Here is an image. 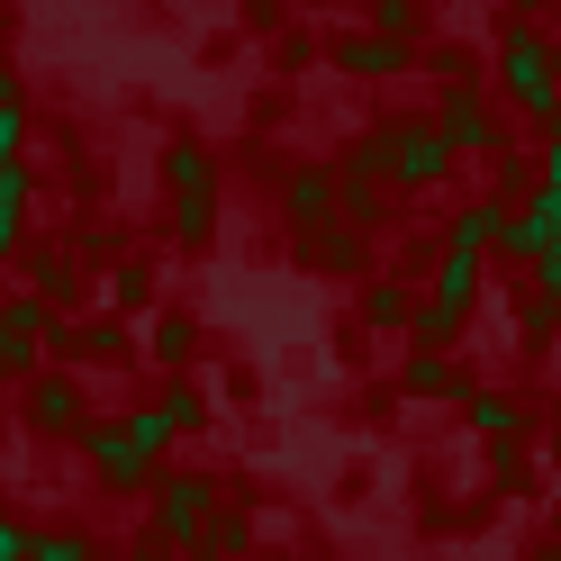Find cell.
<instances>
[{"label":"cell","mask_w":561,"mask_h":561,"mask_svg":"<svg viewBox=\"0 0 561 561\" xmlns=\"http://www.w3.org/2000/svg\"><path fill=\"white\" fill-rule=\"evenodd\" d=\"M371 27H380V37H408V46H416L426 10H416V0H371Z\"/></svg>","instance_id":"23"},{"label":"cell","mask_w":561,"mask_h":561,"mask_svg":"<svg viewBox=\"0 0 561 561\" xmlns=\"http://www.w3.org/2000/svg\"><path fill=\"white\" fill-rule=\"evenodd\" d=\"M399 390H408V399H453L462 380H453V363H444V354H408V380H399Z\"/></svg>","instance_id":"20"},{"label":"cell","mask_w":561,"mask_h":561,"mask_svg":"<svg viewBox=\"0 0 561 561\" xmlns=\"http://www.w3.org/2000/svg\"><path fill=\"white\" fill-rule=\"evenodd\" d=\"M146 344H154L163 363H191V344H199V318H154V335H146Z\"/></svg>","instance_id":"22"},{"label":"cell","mask_w":561,"mask_h":561,"mask_svg":"<svg viewBox=\"0 0 561 561\" xmlns=\"http://www.w3.org/2000/svg\"><path fill=\"white\" fill-rule=\"evenodd\" d=\"M27 199H37V172H27V154H19V163H0V263H10V244L27 227Z\"/></svg>","instance_id":"15"},{"label":"cell","mask_w":561,"mask_h":561,"mask_svg":"<svg viewBox=\"0 0 561 561\" xmlns=\"http://www.w3.org/2000/svg\"><path fill=\"white\" fill-rule=\"evenodd\" d=\"M507 254L516 263H543L552 254V244H561V182H535V191H525V208H516V218H507Z\"/></svg>","instance_id":"8"},{"label":"cell","mask_w":561,"mask_h":561,"mask_svg":"<svg viewBox=\"0 0 561 561\" xmlns=\"http://www.w3.org/2000/svg\"><path fill=\"white\" fill-rule=\"evenodd\" d=\"M516 335L543 344V335H552V299H525V308H516Z\"/></svg>","instance_id":"28"},{"label":"cell","mask_w":561,"mask_h":561,"mask_svg":"<svg viewBox=\"0 0 561 561\" xmlns=\"http://www.w3.org/2000/svg\"><path fill=\"white\" fill-rule=\"evenodd\" d=\"M380 172H390L399 191H435L444 172H453V154H444V136H435L426 118H408V127L380 136Z\"/></svg>","instance_id":"5"},{"label":"cell","mask_w":561,"mask_h":561,"mask_svg":"<svg viewBox=\"0 0 561 561\" xmlns=\"http://www.w3.org/2000/svg\"><path fill=\"white\" fill-rule=\"evenodd\" d=\"M27 426L37 435H82V380L73 371H27Z\"/></svg>","instance_id":"9"},{"label":"cell","mask_w":561,"mask_h":561,"mask_svg":"<svg viewBox=\"0 0 561 561\" xmlns=\"http://www.w3.org/2000/svg\"><path fill=\"white\" fill-rule=\"evenodd\" d=\"M37 290H46V299H82V263L46 254V263H37Z\"/></svg>","instance_id":"25"},{"label":"cell","mask_w":561,"mask_h":561,"mask_svg":"<svg viewBox=\"0 0 561 561\" xmlns=\"http://www.w3.org/2000/svg\"><path fill=\"white\" fill-rule=\"evenodd\" d=\"M118 426H127V444H136V453H146V462H163V453H172V416H163L154 399H136V408L118 416Z\"/></svg>","instance_id":"18"},{"label":"cell","mask_w":561,"mask_h":561,"mask_svg":"<svg viewBox=\"0 0 561 561\" xmlns=\"http://www.w3.org/2000/svg\"><path fill=\"white\" fill-rule=\"evenodd\" d=\"M82 462H91V480H100V489H146V480H154V462L127 444L118 416H82Z\"/></svg>","instance_id":"6"},{"label":"cell","mask_w":561,"mask_h":561,"mask_svg":"<svg viewBox=\"0 0 561 561\" xmlns=\"http://www.w3.org/2000/svg\"><path fill=\"white\" fill-rule=\"evenodd\" d=\"M516 10H525V19H535V10H543V0H516Z\"/></svg>","instance_id":"30"},{"label":"cell","mask_w":561,"mask_h":561,"mask_svg":"<svg viewBox=\"0 0 561 561\" xmlns=\"http://www.w3.org/2000/svg\"><path fill=\"white\" fill-rule=\"evenodd\" d=\"M499 91H507V110L525 127H552L561 118V91H552V37L535 19H516L507 37H499Z\"/></svg>","instance_id":"1"},{"label":"cell","mask_w":561,"mask_h":561,"mask_svg":"<svg viewBox=\"0 0 561 561\" xmlns=\"http://www.w3.org/2000/svg\"><path fill=\"white\" fill-rule=\"evenodd\" d=\"M27 561H91L82 535H27Z\"/></svg>","instance_id":"26"},{"label":"cell","mask_w":561,"mask_h":561,"mask_svg":"<svg viewBox=\"0 0 561 561\" xmlns=\"http://www.w3.org/2000/svg\"><path fill=\"white\" fill-rule=\"evenodd\" d=\"M280 218H290V227H327L335 218V172L327 163L290 172V182H280Z\"/></svg>","instance_id":"14"},{"label":"cell","mask_w":561,"mask_h":561,"mask_svg":"<svg viewBox=\"0 0 561 561\" xmlns=\"http://www.w3.org/2000/svg\"><path fill=\"white\" fill-rule=\"evenodd\" d=\"M244 543H254V525H244V507H208V525L191 535V552H199V561H236Z\"/></svg>","instance_id":"16"},{"label":"cell","mask_w":561,"mask_h":561,"mask_svg":"<svg viewBox=\"0 0 561 561\" xmlns=\"http://www.w3.org/2000/svg\"><path fill=\"white\" fill-rule=\"evenodd\" d=\"M46 344H55V354H82V363H110V354H127V335H118V327H55Z\"/></svg>","instance_id":"19"},{"label":"cell","mask_w":561,"mask_h":561,"mask_svg":"<svg viewBox=\"0 0 561 561\" xmlns=\"http://www.w3.org/2000/svg\"><path fill=\"white\" fill-rule=\"evenodd\" d=\"M0 561H27V525L19 516H0Z\"/></svg>","instance_id":"29"},{"label":"cell","mask_w":561,"mask_h":561,"mask_svg":"<svg viewBox=\"0 0 561 561\" xmlns=\"http://www.w3.org/2000/svg\"><path fill=\"white\" fill-rule=\"evenodd\" d=\"M453 399H462V426H471L480 444H499V453H507V444L525 435V408H516L507 390H453Z\"/></svg>","instance_id":"13"},{"label":"cell","mask_w":561,"mask_h":561,"mask_svg":"<svg viewBox=\"0 0 561 561\" xmlns=\"http://www.w3.org/2000/svg\"><path fill=\"white\" fill-rule=\"evenodd\" d=\"M208 507H218V480L208 471H163V489H154V552H191Z\"/></svg>","instance_id":"4"},{"label":"cell","mask_w":561,"mask_h":561,"mask_svg":"<svg viewBox=\"0 0 561 561\" xmlns=\"http://www.w3.org/2000/svg\"><path fill=\"white\" fill-rule=\"evenodd\" d=\"M335 64L354 82H390V73H408L416 64V46L408 37H380V27H363V37H335Z\"/></svg>","instance_id":"10"},{"label":"cell","mask_w":561,"mask_h":561,"mask_svg":"<svg viewBox=\"0 0 561 561\" xmlns=\"http://www.w3.org/2000/svg\"><path fill=\"white\" fill-rule=\"evenodd\" d=\"M163 182H172V236L208 244L218 236V154L182 136V146H163Z\"/></svg>","instance_id":"2"},{"label":"cell","mask_w":561,"mask_h":561,"mask_svg":"<svg viewBox=\"0 0 561 561\" xmlns=\"http://www.w3.org/2000/svg\"><path fill=\"white\" fill-rule=\"evenodd\" d=\"M408 308H416V290H408V280H371V290H363V327L408 335Z\"/></svg>","instance_id":"17"},{"label":"cell","mask_w":561,"mask_h":561,"mask_svg":"<svg viewBox=\"0 0 561 561\" xmlns=\"http://www.w3.org/2000/svg\"><path fill=\"white\" fill-rule=\"evenodd\" d=\"M154 408L172 416V435H191V426H199V416H208V399H199V380H172V390H163Z\"/></svg>","instance_id":"21"},{"label":"cell","mask_w":561,"mask_h":561,"mask_svg":"<svg viewBox=\"0 0 561 561\" xmlns=\"http://www.w3.org/2000/svg\"><path fill=\"white\" fill-rule=\"evenodd\" d=\"M46 299H0V380L46 371Z\"/></svg>","instance_id":"7"},{"label":"cell","mask_w":561,"mask_h":561,"mask_svg":"<svg viewBox=\"0 0 561 561\" xmlns=\"http://www.w3.org/2000/svg\"><path fill=\"white\" fill-rule=\"evenodd\" d=\"M19 154H27V110L0 100V163H19Z\"/></svg>","instance_id":"27"},{"label":"cell","mask_w":561,"mask_h":561,"mask_svg":"<svg viewBox=\"0 0 561 561\" xmlns=\"http://www.w3.org/2000/svg\"><path fill=\"white\" fill-rule=\"evenodd\" d=\"M299 263H308V272H363V263H371V254H363V227H344V218L299 227Z\"/></svg>","instance_id":"12"},{"label":"cell","mask_w":561,"mask_h":561,"mask_svg":"<svg viewBox=\"0 0 561 561\" xmlns=\"http://www.w3.org/2000/svg\"><path fill=\"white\" fill-rule=\"evenodd\" d=\"M110 299H118V308H146V299H154V272H146V263H118V272H110Z\"/></svg>","instance_id":"24"},{"label":"cell","mask_w":561,"mask_h":561,"mask_svg":"<svg viewBox=\"0 0 561 561\" xmlns=\"http://www.w3.org/2000/svg\"><path fill=\"white\" fill-rule=\"evenodd\" d=\"M499 236H507V199H462L453 208V227H444V254H499Z\"/></svg>","instance_id":"11"},{"label":"cell","mask_w":561,"mask_h":561,"mask_svg":"<svg viewBox=\"0 0 561 561\" xmlns=\"http://www.w3.org/2000/svg\"><path fill=\"white\" fill-rule=\"evenodd\" d=\"M426 127L444 136V154L462 163V154H499V110H489V91L480 82H453L435 110H426Z\"/></svg>","instance_id":"3"}]
</instances>
